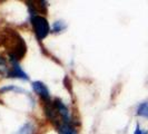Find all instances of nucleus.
Wrapping results in <instances>:
<instances>
[{
    "instance_id": "1",
    "label": "nucleus",
    "mask_w": 148,
    "mask_h": 134,
    "mask_svg": "<svg viewBox=\"0 0 148 134\" xmlns=\"http://www.w3.org/2000/svg\"><path fill=\"white\" fill-rule=\"evenodd\" d=\"M0 36L2 38V46L7 49L9 60H21L27 52V45L20 34L14 28L6 27L1 30Z\"/></svg>"
},
{
    "instance_id": "2",
    "label": "nucleus",
    "mask_w": 148,
    "mask_h": 134,
    "mask_svg": "<svg viewBox=\"0 0 148 134\" xmlns=\"http://www.w3.org/2000/svg\"><path fill=\"white\" fill-rule=\"evenodd\" d=\"M30 21L34 28V32L39 41L44 40L50 32V26L49 22L44 16H31Z\"/></svg>"
},
{
    "instance_id": "3",
    "label": "nucleus",
    "mask_w": 148,
    "mask_h": 134,
    "mask_svg": "<svg viewBox=\"0 0 148 134\" xmlns=\"http://www.w3.org/2000/svg\"><path fill=\"white\" fill-rule=\"evenodd\" d=\"M28 9L31 16H44L47 15L48 9H47V2L42 0H31L27 1Z\"/></svg>"
},
{
    "instance_id": "4",
    "label": "nucleus",
    "mask_w": 148,
    "mask_h": 134,
    "mask_svg": "<svg viewBox=\"0 0 148 134\" xmlns=\"http://www.w3.org/2000/svg\"><path fill=\"white\" fill-rule=\"evenodd\" d=\"M52 103H53V106H55L56 111L58 112L60 119H62V122L71 123V116H70V111H69L68 106L65 105V103L60 98H53Z\"/></svg>"
},
{
    "instance_id": "5",
    "label": "nucleus",
    "mask_w": 148,
    "mask_h": 134,
    "mask_svg": "<svg viewBox=\"0 0 148 134\" xmlns=\"http://www.w3.org/2000/svg\"><path fill=\"white\" fill-rule=\"evenodd\" d=\"M9 61H10V67H9V70H8V74L6 77L20 78V79H25V81L29 79V76L22 70V68L20 67L18 61H16V60H9Z\"/></svg>"
},
{
    "instance_id": "6",
    "label": "nucleus",
    "mask_w": 148,
    "mask_h": 134,
    "mask_svg": "<svg viewBox=\"0 0 148 134\" xmlns=\"http://www.w3.org/2000/svg\"><path fill=\"white\" fill-rule=\"evenodd\" d=\"M31 86H32L34 92L37 94L38 96L40 97L41 101H49V99H51V98H50L49 89H48V87H47L42 82L36 81V82L32 83Z\"/></svg>"
},
{
    "instance_id": "7",
    "label": "nucleus",
    "mask_w": 148,
    "mask_h": 134,
    "mask_svg": "<svg viewBox=\"0 0 148 134\" xmlns=\"http://www.w3.org/2000/svg\"><path fill=\"white\" fill-rule=\"evenodd\" d=\"M56 128H57V131H58L59 134H78V131L76 130L75 125H73L71 123L62 122Z\"/></svg>"
},
{
    "instance_id": "8",
    "label": "nucleus",
    "mask_w": 148,
    "mask_h": 134,
    "mask_svg": "<svg viewBox=\"0 0 148 134\" xmlns=\"http://www.w3.org/2000/svg\"><path fill=\"white\" fill-rule=\"evenodd\" d=\"M136 114L139 117L148 119V101H144L138 104L137 108H136Z\"/></svg>"
},
{
    "instance_id": "9",
    "label": "nucleus",
    "mask_w": 148,
    "mask_h": 134,
    "mask_svg": "<svg viewBox=\"0 0 148 134\" xmlns=\"http://www.w3.org/2000/svg\"><path fill=\"white\" fill-rule=\"evenodd\" d=\"M35 132H36V128L34 126V124L31 122H27L14 134H35Z\"/></svg>"
},
{
    "instance_id": "10",
    "label": "nucleus",
    "mask_w": 148,
    "mask_h": 134,
    "mask_svg": "<svg viewBox=\"0 0 148 134\" xmlns=\"http://www.w3.org/2000/svg\"><path fill=\"white\" fill-rule=\"evenodd\" d=\"M9 67H10V65L8 64L7 59L3 56L0 55V75L1 76H7Z\"/></svg>"
},
{
    "instance_id": "11",
    "label": "nucleus",
    "mask_w": 148,
    "mask_h": 134,
    "mask_svg": "<svg viewBox=\"0 0 148 134\" xmlns=\"http://www.w3.org/2000/svg\"><path fill=\"white\" fill-rule=\"evenodd\" d=\"M11 90L18 92V93H23V94H28L25 89L20 88V87H18V86H16V85H8V86H5V87L0 88V93H3V92H11Z\"/></svg>"
},
{
    "instance_id": "12",
    "label": "nucleus",
    "mask_w": 148,
    "mask_h": 134,
    "mask_svg": "<svg viewBox=\"0 0 148 134\" xmlns=\"http://www.w3.org/2000/svg\"><path fill=\"white\" fill-rule=\"evenodd\" d=\"M66 29V23L64 21H56L52 25V32H61L62 30Z\"/></svg>"
},
{
    "instance_id": "13",
    "label": "nucleus",
    "mask_w": 148,
    "mask_h": 134,
    "mask_svg": "<svg viewBox=\"0 0 148 134\" xmlns=\"http://www.w3.org/2000/svg\"><path fill=\"white\" fill-rule=\"evenodd\" d=\"M134 134H148V130H146V128H143L139 124H137V125H136V127H135Z\"/></svg>"
},
{
    "instance_id": "14",
    "label": "nucleus",
    "mask_w": 148,
    "mask_h": 134,
    "mask_svg": "<svg viewBox=\"0 0 148 134\" xmlns=\"http://www.w3.org/2000/svg\"><path fill=\"white\" fill-rule=\"evenodd\" d=\"M2 46V38H1V36H0V47Z\"/></svg>"
}]
</instances>
